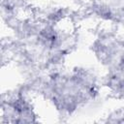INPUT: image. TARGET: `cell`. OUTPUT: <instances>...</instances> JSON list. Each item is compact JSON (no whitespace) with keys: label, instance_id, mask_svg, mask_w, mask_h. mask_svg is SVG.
Wrapping results in <instances>:
<instances>
[{"label":"cell","instance_id":"cell-2","mask_svg":"<svg viewBox=\"0 0 124 124\" xmlns=\"http://www.w3.org/2000/svg\"><path fill=\"white\" fill-rule=\"evenodd\" d=\"M123 23H124V22H123Z\"/></svg>","mask_w":124,"mask_h":124},{"label":"cell","instance_id":"cell-1","mask_svg":"<svg viewBox=\"0 0 124 124\" xmlns=\"http://www.w3.org/2000/svg\"><path fill=\"white\" fill-rule=\"evenodd\" d=\"M102 84L110 95L124 100V74L117 71H108Z\"/></svg>","mask_w":124,"mask_h":124}]
</instances>
